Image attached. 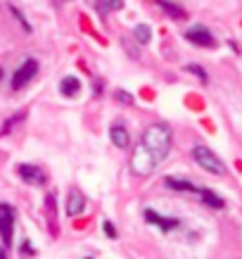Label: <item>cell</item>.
Masks as SVG:
<instances>
[{
    "label": "cell",
    "instance_id": "1",
    "mask_svg": "<svg viewBox=\"0 0 242 259\" xmlns=\"http://www.w3.org/2000/svg\"><path fill=\"white\" fill-rule=\"evenodd\" d=\"M171 126L166 121H155L142 131L138 145L133 148V157H131V171L135 176H150L152 171H157V166L162 164L169 152H171Z\"/></svg>",
    "mask_w": 242,
    "mask_h": 259
},
{
    "label": "cell",
    "instance_id": "2",
    "mask_svg": "<svg viewBox=\"0 0 242 259\" xmlns=\"http://www.w3.org/2000/svg\"><path fill=\"white\" fill-rule=\"evenodd\" d=\"M192 159H195V164L200 166V169H204V171H209V174H216V176H223V174L228 171L226 164H223V159H221L214 150L207 148V145H195V148H192Z\"/></svg>",
    "mask_w": 242,
    "mask_h": 259
},
{
    "label": "cell",
    "instance_id": "3",
    "mask_svg": "<svg viewBox=\"0 0 242 259\" xmlns=\"http://www.w3.org/2000/svg\"><path fill=\"white\" fill-rule=\"evenodd\" d=\"M38 74V60H33V57H26L19 67H17V71L12 74V91H22V88H26L29 83L33 81V76Z\"/></svg>",
    "mask_w": 242,
    "mask_h": 259
},
{
    "label": "cell",
    "instance_id": "4",
    "mask_svg": "<svg viewBox=\"0 0 242 259\" xmlns=\"http://www.w3.org/2000/svg\"><path fill=\"white\" fill-rule=\"evenodd\" d=\"M15 224H17L15 207L8 204V202H0V238H3V245H5V247L12 245V238H15Z\"/></svg>",
    "mask_w": 242,
    "mask_h": 259
},
{
    "label": "cell",
    "instance_id": "5",
    "mask_svg": "<svg viewBox=\"0 0 242 259\" xmlns=\"http://www.w3.org/2000/svg\"><path fill=\"white\" fill-rule=\"evenodd\" d=\"M142 219H145L148 226L159 228L162 233H171V231L180 228L178 217H166V214H159V212H155L152 207H145V209H142Z\"/></svg>",
    "mask_w": 242,
    "mask_h": 259
},
{
    "label": "cell",
    "instance_id": "6",
    "mask_svg": "<svg viewBox=\"0 0 242 259\" xmlns=\"http://www.w3.org/2000/svg\"><path fill=\"white\" fill-rule=\"evenodd\" d=\"M185 40H190L192 46H200V48H214L216 46V38H214V33L207 29V26H202V24H195V26H190V29H185Z\"/></svg>",
    "mask_w": 242,
    "mask_h": 259
},
{
    "label": "cell",
    "instance_id": "7",
    "mask_svg": "<svg viewBox=\"0 0 242 259\" xmlns=\"http://www.w3.org/2000/svg\"><path fill=\"white\" fill-rule=\"evenodd\" d=\"M17 176H19L26 186H45L47 183L45 171L36 164H17Z\"/></svg>",
    "mask_w": 242,
    "mask_h": 259
},
{
    "label": "cell",
    "instance_id": "8",
    "mask_svg": "<svg viewBox=\"0 0 242 259\" xmlns=\"http://www.w3.org/2000/svg\"><path fill=\"white\" fill-rule=\"evenodd\" d=\"M83 209H86V197H83V193L76 188H71L69 197H67V217L76 219V217L83 214Z\"/></svg>",
    "mask_w": 242,
    "mask_h": 259
},
{
    "label": "cell",
    "instance_id": "9",
    "mask_svg": "<svg viewBox=\"0 0 242 259\" xmlns=\"http://www.w3.org/2000/svg\"><path fill=\"white\" fill-rule=\"evenodd\" d=\"M110 141L112 145H117L119 150H128L131 148V134L124 124H112L110 126Z\"/></svg>",
    "mask_w": 242,
    "mask_h": 259
},
{
    "label": "cell",
    "instance_id": "10",
    "mask_svg": "<svg viewBox=\"0 0 242 259\" xmlns=\"http://www.w3.org/2000/svg\"><path fill=\"white\" fill-rule=\"evenodd\" d=\"M164 186L169 190H176V193H197V186L190 179H183V176H166Z\"/></svg>",
    "mask_w": 242,
    "mask_h": 259
},
{
    "label": "cell",
    "instance_id": "11",
    "mask_svg": "<svg viewBox=\"0 0 242 259\" xmlns=\"http://www.w3.org/2000/svg\"><path fill=\"white\" fill-rule=\"evenodd\" d=\"M197 195H200V200H202L207 207H211V209H223V207H226V200H223L219 193H214V190H209V188H200Z\"/></svg>",
    "mask_w": 242,
    "mask_h": 259
},
{
    "label": "cell",
    "instance_id": "12",
    "mask_svg": "<svg viewBox=\"0 0 242 259\" xmlns=\"http://www.w3.org/2000/svg\"><path fill=\"white\" fill-rule=\"evenodd\" d=\"M60 93H62L64 98H76V95L81 93V79H78V76H64V79L60 81Z\"/></svg>",
    "mask_w": 242,
    "mask_h": 259
},
{
    "label": "cell",
    "instance_id": "13",
    "mask_svg": "<svg viewBox=\"0 0 242 259\" xmlns=\"http://www.w3.org/2000/svg\"><path fill=\"white\" fill-rule=\"evenodd\" d=\"M124 10V0H95V12L105 19L110 12H119Z\"/></svg>",
    "mask_w": 242,
    "mask_h": 259
},
{
    "label": "cell",
    "instance_id": "14",
    "mask_svg": "<svg viewBox=\"0 0 242 259\" xmlns=\"http://www.w3.org/2000/svg\"><path fill=\"white\" fill-rule=\"evenodd\" d=\"M157 5H159V8H162V12H164V15H169L171 17V19H185V10L180 8L178 3H171V0H155Z\"/></svg>",
    "mask_w": 242,
    "mask_h": 259
},
{
    "label": "cell",
    "instance_id": "15",
    "mask_svg": "<svg viewBox=\"0 0 242 259\" xmlns=\"http://www.w3.org/2000/svg\"><path fill=\"white\" fill-rule=\"evenodd\" d=\"M24 119H26V112H17V114H12V117L5 119V124L0 126V136H8L12 128H15L17 124H22Z\"/></svg>",
    "mask_w": 242,
    "mask_h": 259
},
{
    "label": "cell",
    "instance_id": "16",
    "mask_svg": "<svg viewBox=\"0 0 242 259\" xmlns=\"http://www.w3.org/2000/svg\"><path fill=\"white\" fill-rule=\"evenodd\" d=\"M133 36H135V40H138L140 46H148L150 40H152V29H150L148 24H138V26L133 29Z\"/></svg>",
    "mask_w": 242,
    "mask_h": 259
},
{
    "label": "cell",
    "instance_id": "17",
    "mask_svg": "<svg viewBox=\"0 0 242 259\" xmlns=\"http://www.w3.org/2000/svg\"><path fill=\"white\" fill-rule=\"evenodd\" d=\"M8 10L10 12H12V17H15L17 22H19V26H22L24 31L26 33H31V22H29V19H26V17H24V12L19 8H15V5H8Z\"/></svg>",
    "mask_w": 242,
    "mask_h": 259
},
{
    "label": "cell",
    "instance_id": "18",
    "mask_svg": "<svg viewBox=\"0 0 242 259\" xmlns=\"http://www.w3.org/2000/svg\"><path fill=\"white\" fill-rule=\"evenodd\" d=\"M114 100H119L121 105H135V95L128 93V91H121V88H117V91H114Z\"/></svg>",
    "mask_w": 242,
    "mask_h": 259
},
{
    "label": "cell",
    "instance_id": "19",
    "mask_svg": "<svg viewBox=\"0 0 242 259\" xmlns=\"http://www.w3.org/2000/svg\"><path fill=\"white\" fill-rule=\"evenodd\" d=\"M185 71H187V74H195V76L202 81V83H207V81H209V74H207V71H204L200 64H185Z\"/></svg>",
    "mask_w": 242,
    "mask_h": 259
},
{
    "label": "cell",
    "instance_id": "20",
    "mask_svg": "<svg viewBox=\"0 0 242 259\" xmlns=\"http://www.w3.org/2000/svg\"><path fill=\"white\" fill-rule=\"evenodd\" d=\"M102 231H105V236L112 238V240H117L119 238V231H117V226H114L112 221H105V224H102Z\"/></svg>",
    "mask_w": 242,
    "mask_h": 259
},
{
    "label": "cell",
    "instance_id": "21",
    "mask_svg": "<svg viewBox=\"0 0 242 259\" xmlns=\"http://www.w3.org/2000/svg\"><path fill=\"white\" fill-rule=\"evenodd\" d=\"M19 252H22L24 257H33V254H36V250L31 247V243H29V240H22V245H19Z\"/></svg>",
    "mask_w": 242,
    "mask_h": 259
},
{
    "label": "cell",
    "instance_id": "22",
    "mask_svg": "<svg viewBox=\"0 0 242 259\" xmlns=\"http://www.w3.org/2000/svg\"><path fill=\"white\" fill-rule=\"evenodd\" d=\"M93 93H95V95L102 93V79H95V81H93Z\"/></svg>",
    "mask_w": 242,
    "mask_h": 259
},
{
    "label": "cell",
    "instance_id": "23",
    "mask_svg": "<svg viewBox=\"0 0 242 259\" xmlns=\"http://www.w3.org/2000/svg\"><path fill=\"white\" fill-rule=\"evenodd\" d=\"M0 259H8V254H5V250H0Z\"/></svg>",
    "mask_w": 242,
    "mask_h": 259
},
{
    "label": "cell",
    "instance_id": "24",
    "mask_svg": "<svg viewBox=\"0 0 242 259\" xmlns=\"http://www.w3.org/2000/svg\"><path fill=\"white\" fill-rule=\"evenodd\" d=\"M3 74H5V71H3V67H0V81H3Z\"/></svg>",
    "mask_w": 242,
    "mask_h": 259
},
{
    "label": "cell",
    "instance_id": "25",
    "mask_svg": "<svg viewBox=\"0 0 242 259\" xmlns=\"http://www.w3.org/2000/svg\"><path fill=\"white\" fill-rule=\"evenodd\" d=\"M88 259H90V257H88Z\"/></svg>",
    "mask_w": 242,
    "mask_h": 259
}]
</instances>
